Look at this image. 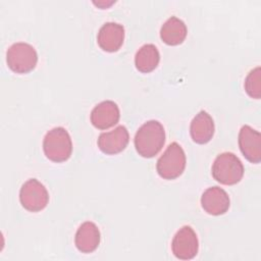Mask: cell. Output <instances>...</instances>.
<instances>
[{"label":"cell","mask_w":261,"mask_h":261,"mask_svg":"<svg viewBox=\"0 0 261 261\" xmlns=\"http://www.w3.org/2000/svg\"><path fill=\"white\" fill-rule=\"evenodd\" d=\"M186 154L179 144L168 145L156 163L158 174L164 179H174L181 175L186 168Z\"/></svg>","instance_id":"cell-4"},{"label":"cell","mask_w":261,"mask_h":261,"mask_svg":"<svg viewBox=\"0 0 261 261\" xmlns=\"http://www.w3.org/2000/svg\"><path fill=\"white\" fill-rule=\"evenodd\" d=\"M124 40V28L117 22L104 23L97 36V42L100 48L106 52H116L120 49Z\"/></svg>","instance_id":"cell-12"},{"label":"cell","mask_w":261,"mask_h":261,"mask_svg":"<svg viewBox=\"0 0 261 261\" xmlns=\"http://www.w3.org/2000/svg\"><path fill=\"white\" fill-rule=\"evenodd\" d=\"M120 117L117 104L111 100L102 101L97 104L91 112V122L99 129H107L114 126Z\"/></svg>","instance_id":"cell-10"},{"label":"cell","mask_w":261,"mask_h":261,"mask_svg":"<svg viewBox=\"0 0 261 261\" xmlns=\"http://www.w3.org/2000/svg\"><path fill=\"white\" fill-rule=\"evenodd\" d=\"M165 143V130L158 120H149L142 124L135 136V147L139 155L154 157Z\"/></svg>","instance_id":"cell-1"},{"label":"cell","mask_w":261,"mask_h":261,"mask_svg":"<svg viewBox=\"0 0 261 261\" xmlns=\"http://www.w3.org/2000/svg\"><path fill=\"white\" fill-rule=\"evenodd\" d=\"M74 244L82 253L94 252L100 244V230L92 221H86L80 225L75 232Z\"/></svg>","instance_id":"cell-13"},{"label":"cell","mask_w":261,"mask_h":261,"mask_svg":"<svg viewBox=\"0 0 261 261\" xmlns=\"http://www.w3.org/2000/svg\"><path fill=\"white\" fill-rule=\"evenodd\" d=\"M160 60V54L157 47L153 44L143 45L136 53L135 65L141 72H150L154 70Z\"/></svg>","instance_id":"cell-16"},{"label":"cell","mask_w":261,"mask_h":261,"mask_svg":"<svg viewBox=\"0 0 261 261\" xmlns=\"http://www.w3.org/2000/svg\"><path fill=\"white\" fill-rule=\"evenodd\" d=\"M8 67L16 73L32 71L38 62V54L35 48L23 42L12 44L6 53Z\"/></svg>","instance_id":"cell-5"},{"label":"cell","mask_w":261,"mask_h":261,"mask_svg":"<svg viewBox=\"0 0 261 261\" xmlns=\"http://www.w3.org/2000/svg\"><path fill=\"white\" fill-rule=\"evenodd\" d=\"M247 94L254 99H259L261 96V71L260 67L252 69L245 79L244 84Z\"/></svg>","instance_id":"cell-17"},{"label":"cell","mask_w":261,"mask_h":261,"mask_svg":"<svg viewBox=\"0 0 261 261\" xmlns=\"http://www.w3.org/2000/svg\"><path fill=\"white\" fill-rule=\"evenodd\" d=\"M239 146L245 158L252 163L261 161V135L250 125H243L239 133Z\"/></svg>","instance_id":"cell-8"},{"label":"cell","mask_w":261,"mask_h":261,"mask_svg":"<svg viewBox=\"0 0 261 261\" xmlns=\"http://www.w3.org/2000/svg\"><path fill=\"white\" fill-rule=\"evenodd\" d=\"M43 150L46 157L53 162L66 161L72 152V142L68 132L62 127H53L44 137Z\"/></svg>","instance_id":"cell-2"},{"label":"cell","mask_w":261,"mask_h":261,"mask_svg":"<svg viewBox=\"0 0 261 261\" xmlns=\"http://www.w3.org/2000/svg\"><path fill=\"white\" fill-rule=\"evenodd\" d=\"M186 23L176 16L169 17L160 29L161 40L170 46H176L181 44L187 37Z\"/></svg>","instance_id":"cell-15"},{"label":"cell","mask_w":261,"mask_h":261,"mask_svg":"<svg viewBox=\"0 0 261 261\" xmlns=\"http://www.w3.org/2000/svg\"><path fill=\"white\" fill-rule=\"evenodd\" d=\"M19 201L28 211L39 212L47 206L49 194L42 182L36 178H30L20 188Z\"/></svg>","instance_id":"cell-6"},{"label":"cell","mask_w":261,"mask_h":261,"mask_svg":"<svg viewBox=\"0 0 261 261\" xmlns=\"http://www.w3.org/2000/svg\"><path fill=\"white\" fill-rule=\"evenodd\" d=\"M214 121L208 112L201 110L192 119L190 134L193 141L197 144L208 143L214 135Z\"/></svg>","instance_id":"cell-14"},{"label":"cell","mask_w":261,"mask_h":261,"mask_svg":"<svg viewBox=\"0 0 261 261\" xmlns=\"http://www.w3.org/2000/svg\"><path fill=\"white\" fill-rule=\"evenodd\" d=\"M201 205L208 214L221 215L228 210L230 200L223 189L214 186L204 191L201 197Z\"/></svg>","instance_id":"cell-11"},{"label":"cell","mask_w":261,"mask_h":261,"mask_svg":"<svg viewBox=\"0 0 261 261\" xmlns=\"http://www.w3.org/2000/svg\"><path fill=\"white\" fill-rule=\"evenodd\" d=\"M129 141V135L125 126L118 125L113 130L102 133L97 141L99 149L107 155L117 154L125 149Z\"/></svg>","instance_id":"cell-9"},{"label":"cell","mask_w":261,"mask_h":261,"mask_svg":"<svg viewBox=\"0 0 261 261\" xmlns=\"http://www.w3.org/2000/svg\"><path fill=\"white\" fill-rule=\"evenodd\" d=\"M171 250L173 255L180 260H190L197 255L199 241L190 225H184L176 231L171 242Z\"/></svg>","instance_id":"cell-7"},{"label":"cell","mask_w":261,"mask_h":261,"mask_svg":"<svg viewBox=\"0 0 261 261\" xmlns=\"http://www.w3.org/2000/svg\"><path fill=\"white\" fill-rule=\"evenodd\" d=\"M212 176L218 182L231 186L238 184L244 175V165L240 158L231 152L219 154L211 167Z\"/></svg>","instance_id":"cell-3"}]
</instances>
